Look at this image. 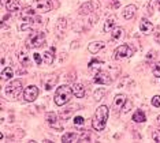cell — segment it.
Listing matches in <instances>:
<instances>
[{
    "label": "cell",
    "mask_w": 160,
    "mask_h": 143,
    "mask_svg": "<svg viewBox=\"0 0 160 143\" xmlns=\"http://www.w3.org/2000/svg\"><path fill=\"white\" fill-rule=\"evenodd\" d=\"M126 102V95L125 94H118L115 97V100H114V106H115V109H122V106L123 104Z\"/></svg>",
    "instance_id": "19"
},
{
    "label": "cell",
    "mask_w": 160,
    "mask_h": 143,
    "mask_svg": "<svg viewBox=\"0 0 160 143\" xmlns=\"http://www.w3.org/2000/svg\"><path fill=\"white\" fill-rule=\"evenodd\" d=\"M56 82H58V76L56 75H52V74L45 75L44 78L41 79V83H42V86H44L45 90L53 89V86L56 85Z\"/></svg>",
    "instance_id": "9"
},
{
    "label": "cell",
    "mask_w": 160,
    "mask_h": 143,
    "mask_svg": "<svg viewBox=\"0 0 160 143\" xmlns=\"http://www.w3.org/2000/svg\"><path fill=\"white\" fill-rule=\"evenodd\" d=\"M78 141H79V142H85V141H86V142H89V141H90L89 134H88V132H83V134L81 135V136H79Z\"/></svg>",
    "instance_id": "33"
},
{
    "label": "cell",
    "mask_w": 160,
    "mask_h": 143,
    "mask_svg": "<svg viewBox=\"0 0 160 143\" xmlns=\"http://www.w3.org/2000/svg\"><path fill=\"white\" fill-rule=\"evenodd\" d=\"M42 59H44V61L47 64H52L53 63V59H55V53L52 52V50H47L42 55Z\"/></svg>",
    "instance_id": "22"
},
{
    "label": "cell",
    "mask_w": 160,
    "mask_h": 143,
    "mask_svg": "<svg viewBox=\"0 0 160 143\" xmlns=\"http://www.w3.org/2000/svg\"><path fill=\"white\" fill-rule=\"evenodd\" d=\"M33 59H34V61H36V64H37V65H41L42 64V59H41V56H40V53H34L33 55Z\"/></svg>",
    "instance_id": "32"
},
{
    "label": "cell",
    "mask_w": 160,
    "mask_h": 143,
    "mask_svg": "<svg viewBox=\"0 0 160 143\" xmlns=\"http://www.w3.org/2000/svg\"><path fill=\"white\" fill-rule=\"evenodd\" d=\"M133 120H134V122H136V123H144L145 122V120H147V119H145V115H144V112H141V111H137L136 113H134V115H133Z\"/></svg>",
    "instance_id": "24"
},
{
    "label": "cell",
    "mask_w": 160,
    "mask_h": 143,
    "mask_svg": "<svg viewBox=\"0 0 160 143\" xmlns=\"http://www.w3.org/2000/svg\"><path fill=\"white\" fill-rule=\"evenodd\" d=\"M56 29H58V31H59V33L62 30H64V29H66V19H59V21H58Z\"/></svg>",
    "instance_id": "26"
},
{
    "label": "cell",
    "mask_w": 160,
    "mask_h": 143,
    "mask_svg": "<svg viewBox=\"0 0 160 143\" xmlns=\"http://www.w3.org/2000/svg\"><path fill=\"white\" fill-rule=\"evenodd\" d=\"M21 91H22V82L21 80H12L8 86H6V94L8 98L19 97Z\"/></svg>",
    "instance_id": "4"
},
{
    "label": "cell",
    "mask_w": 160,
    "mask_h": 143,
    "mask_svg": "<svg viewBox=\"0 0 160 143\" xmlns=\"http://www.w3.org/2000/svg\"><path fill=\"white\" fill-rule=\"evenodd\" d=\"M158 123H159V126H160V116L158 117Z\"/></svg>",
    "instance_id": "36"
},
{
    "label": "cell",
    "mask_w": 160,
    "mask_h": 143,
    "mask_svg": "<svg viewBox=\"0 0 160 143\" xmlns=\"http://www.w3.org/2000/svg\"><path fill=\"white\" fill-rule=\"evenodd\" d=\"M111 37H112V41L115 40H119L121 37H123V29L122 27H115L111 33Z\"/></svg>",
    "instance_id": "23"
},
{
    "label": "cell",
    "mask_w": 160,
    "mask_h": 143,
    "mask_svg": "<svg viewBox=\"0 0 160 143\" xmlns=\"http://www.w3.org/2000/svg\"><path fill=\"white\" fill-rule=\"evenodd\" d=\"M159 4H160V0H159Z\"/></svg>",
    "instance_id": "38"
},
{
    "label": "cell",
    "mask_w": 160,
    "mask_h": 143,
    "mask_svg": "<svg viewBox=\"0 0 160 143\" xmlns=\"http://www.w3.org/2000/svg\"><path fill=\"white\" fill-rule=\"evenodd\" d=\"M33 8L42 14L48 12V11L52 10V2H51V0H34Z\"/></svg>",
    "instance_id": "5"
},
{
    "label": "cell",
    "mask_w": 160,
    "mask_h": 143,
    "mask_svg": "<svg viewBox=\"0 0 160 143\" xmlns=\"http://www.w3.org/2000/svg\"><path fill=\"white\" fill-rule=\"evenodd\" d=\"M104 46H105V44L103 41H93V42L89 44L88 49H89L90 53H97V52H100Z\"/></svg>",
    "instance_id": "15"
},
{
    "label": "cell",
    "mask_w": 160,
    "mask_h": 143,
    "mask_svg": "<svg viewBox=\"0 0 160 143\" xmlns=\"http://www.w3.org/2000/svg\"><path fill=\"white\" fill-rule=\"evenodd\" d=\"M136 11H137V7L134 4H129L125 7V11H123V17H125V19H132L136 15Z\"/></svg>",
    "instance_id": "14"
},
{
    "label": "cell",
    "mask_w": 160,
    "mask_h": 143,
    "mask_svg": "<svg viewBox=\"0 0 160 143\" xmlns=\"http://www.w3.org/2000/svg\"><path fill=\"white\" fill-rule=\"evenodd\" d=\"M45 120H47V123L49 124L51 127H53V128H56V130H62V126L59 124V120H58V116L55 115L53 112H49V113H47V116H45Z\"/></svg>",
    "instance_id": "10"
},
{
    "label": "cell",
    "mask_w": 160,
    "mask_h": 143,
    "mask_svg": "<svg viewBox=\"0 0 160 143\" xmlns=\"http://www.w3.org/2000/svg\"><path fill=\"white\" fill-rule=\"evenodd\" d=\"M18 59H19L21 65H23V67H28V65L30 64V59H29V55L25 52V50H21V52L18 53Z\"/></svg>",
    "instance_id": "18"
},
{
    "label": "cell",
    "mask_w": 160,
    "mask_h": 143,
    "mask_svg": "<svg viewBox=\"0 0 160 143\" xmlns=\"http://www.w3.org/2000/svg\"><path fill=\"white\" fill-rule=\"evenodd\" d=\"M108 115H110V111H108V106L101 105L97 108L96 113H94V117L92 120V127L93 130L96 131H103L105 128V124H107L108 120Z\"/></svg>",
    "instance_id": "1"
},
{
    "label": "cell",
    "mask_w": 160,
    "mask_h": 143,
    "mask_svg": "<svg viewBox=\"0 0 160 143\" xmlns=\"http://www.w3.org/2000/svg\"><path fill=\"white\" fill-rule=\"evenodd\" d=\"M115 25H116V17H115V15L108 17L107 21H105V23H104V31L108 33V31L114 30V29H115Z\"/></svg>",
    "instance_id": "16"
},
{
    "label": "cell",
    "mask_w": 160,
    "mask_h": 143,
    "mask_svg": "<svg viewBox=\"0 0 160 143\" xmlns=\"http://www.w3.org/2000/svg\"><path fill=\"white\" fill-rule=\"evenodd\" d=\"M104 94H105V90H99V91H96V93H94V98L99 101V100H101V97H103Z\"/></svg>",
    "instance_id": "34"
},
{
    "label": "cell",
    "mask_w": 160,
    "mask_h": 143,
    "mask_svg": "<svg viewBox=\"0 0 160 143\" xmlns=\"http://www.w3.org/2000/svg\"><path fill=\"white\" fill-rule=\"evenodd\" d=\"M93 82L94 83H99V85H110L112 82V78L108 72H104V71H97L96 75L93 78Z\"/></svg>",
    "instance_id": "7"
},
{
    "label": "cell",
    "mask_w": 160,
    "mask_h": 143,
    "mask_svg": "<svg viewBox=\"0 0 160 143\" xmlns=\"http://www.w3.org/2000/svg\"><path fill=\"white\" fill-rule=\"evenodd\" d=\"M37 95H38V89L36 86L30 85V86L25 87V90H23V98H25V101L33 102L36 98H37Z\"/></svg>",
    "instance_id": "8"
},
{
    "label": "cell",
    "mask_w": 160,
    "mask_h": 143,
    "mask_svg": "<svg viewBox=\"0 0 160 143\" xmlns=\"http://www.w3.org/2000/svg\"><path fill=\"white\" fill-rule=\"evenodd\" d=\"M0 76H2V80H8L11 79L14 76V71L11 67H7L4 69H2V74H0Z\"/></svg>",
    "instance_id": "21"
},
{
    "label": "cell",
    "mask_w": 160,
    "mask_h": 143,
    "mask_svg": "<svg viewBox=\"0 0 160 143\" xmlns=\"http://www.w3.org/2000/svg\"><path fill=\"white\" fill-rule=\"evenodd\" d=\"M45 42V34L42 31H33L26 40L28 48H40Z\"/></svg>",
    "instance_id": "3"
},
{
    "label": "cell",
    "mask_w": 160,
    "mask_h": 143,
    "mask_svg": "<svg viewBox=\"0 0 160 143\" xmlns=\"http://www.w3.org/2000/svg\"><path fill=\"white\" fill-rule=\"evenodd\" d=\"M153 75L156 76V78H160V61L156 63V65L153 67Z\"/></svg>",
    "instance_id": "29"
},
{
    "label": "cell",
    "mask_w": 160,
    "mask_h": 143,
    "mask_svg": "<svg viewBox=\"0 0 160 143\" xmlns=\"http://www.w3.org/2000/svg\"><path fill=\"white\" fill-rule=\"evenodd\" d=\"M129 108H132V102H130V104H127V105L125 106V109H123V113H127V112H129Z\"/></svg>",
    "instance_id": "35"
},
{
    "label": "cell",
    "mask_w": 160,
    "mask_h": 143,
    "mask_svg": "<svg viewBox=\"0 0 160 143\" xmlns=\"http://www.w3.org/2000/svg\"><path fill=\"white\" fill-rule=\"evenodd\" d=\"M152 139H153L155 142H160V131L159 130H153V132H152Z\"/></svg>",
    "instance_id": "27"
},
{
    "label": "cell",
    "mask_w": 160,
    "mask_h": 143,
    "mask_svg": "<svg viewBox=\"0 0 160 143\" xmlns=\"http://www.w3.org/2000/svg\"><path fill=\"white\" fill-rule=\"evenodd\" d=\"M72 109H74V108H68V109H67V111H66V112H64V111H62V113H60V116H62V117H63V119H64V120H66V119H67V117H68V116H70V115H71V113H72Z\"/></svg>",
    "instance_id": "28"
},
{
    "label": "cell",
    "mask_w": 160,
    "mask_h": 143,
    "mask_svg": "<svg viewBox=\"0 0 160 143\" xmlns=\"http://www.w3.org/2000/svg\"><path fill=\"white\" fill-rule=\"evenodd\" d=\"M134 52V50L130 48L129 45H121L119 48H116L115 52H114V59L115 60H121V59L126 57V56H132V53Z\"/></svg>",
    "instance_id": "6"
},
{
    "label": "cell",
    "mask_w": 160,
    "mask_h": 143,
    "mask_svg": "<svg viewBox=\"0 0 160 143\" xmlns=\"http://www.w3.org/2000/svg\"><path fill=\"white\" fill-rule=\"evenodd\" d=\"M83 123H85V119H83L82 116H77L74 119V124H75V126H82Z\"/></svg>",
    "instance_id": "30"
},
{
    "label": "cell",
    "mask_w": 160,
    "mask_h": 143,
    "mask_svg": "<svg viewBox=\"0 0 160 143\" xmlns=\"http://www.w3.org/2000/svg\"><path fill=\"white\" fill-rule=\"evenodd\" d=\"M101 65H103V61L101 60H92L89 63V69H99Z\"/></svg>",
    "instance_id": "25"
},
{
    "label": "cell",
    "mask_w": 160,
    "mask_h": 143,
    "mask_svg": "<svg viewBox=\"0 0 160 143\" xmlns=\"http://www.w3.org/2000/svg\"><path fill=\"white\" fill-rule=\"evenodd\" d=\"M71 89H72V93H74L75 97H78V98H83V97H85L86 91H85V87H83V85H81V83H74Z\"/></svg>",
    "instance_id": "12"
},
{
    "label": "cell",
    "mask_w": 160,
    "mask_h": 143,
    "mask_svg": "<svg viewBox=\"0 0 160 143\" xmlns=\"http://www.w3.org/2000/svg\"><path fill=\"white\" fill-rule=\"evenodd\" d=\"M72 94H74L72 93V89L66 85L58 87L56 93H55V104L58 106H63L64 104H67V102L71 100Z\"/></svg>",
    "instance_id": "2"
},
{
    "label": "cell",
    "mask_w": 160,
    "mask_h": 143,
    "mask_svg": "<svg viewBox=\"0 0 160 143\" xmlns=\"http://www.w3.org/2000/svg\"><path fill=\"white\" fill-rule=\"evenodd\" d=\"M152 105L156 106V108H159L160 106V95H155V97L152 98Z\"/></svg>",
    "instance_id": "31"
},
{
    "label": "cell",
    "mask_w": 160,
    "mask_h": 143,
    "mask_svg": "<svg viewBox=\"0 0 160 143\" xmlns=\"http://www.w3.org/2000/svg\"><path fill=\"white\" fill-rule=\"evenodd\" d=\"M79 139V136L75 132H67V134H64L63 136H62V142H77Z\"/></svg>",
    "instance_id": "20"
},
{
    "label": "cell",
    "mask_w": 160,
    "mask_h": 143,
    "mask_svg": "<svg viewBox=\"0 0 160 143\" xmlns=\"http://www.w3.org/2000/svg\"><path fill=\"white\" fill-rule=\"evenodd\" d=\"M3 3H4V0H2V4H3Z\"/></svg>",
    "instance_id": "37"
},
{
    "label": "cell",
    "mask_w": 160,
    "mask_h": 143,
    "mask_svg": "<svg viewBox=\"0 0 160 143\" xmlns=\"http://www.w3.org/2000/svg\"><path fill=\"white\" fill-rule=\"evenodd\" d=\"M6 7H7V10H8V12H18V11L22 8L21 3L18 2V0H8Z\"/></svg>",
    "instance_id": "17"
},
{
    "label": "cell",
    "mask_w": 160,
    "mask_h": 143,
    "mask_svg": "<svg viewBox=\"0 0 160 143\" xmlns=\"http://www.w3.org/2000/svg\"><path fill=\"white\" fill-rule=\"evenodd\" d=\"M140 30H141V33H144V34H149V33L153 30V25H152L147 18H142L140 22Z\"/></svg>",
    "instance_id": "11"
},
{
    "label": "cell",
    "mask_w": 160,
    "mask_h": 143,
    "mask_svg": "<svg viewBox=\"0 0 160 143\" xmlns=\"http://www.w3.org/2000/svg\"><path fill=\"white\" fill-rule=\"evenodd\" d=\"M93 11H94L93 4L90 2H86V3H83V4L79 7L78 12H79V15H89V14H92Z\"/></svg>",
    "instance_id": "13"
}]
</instances>
